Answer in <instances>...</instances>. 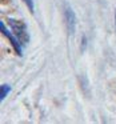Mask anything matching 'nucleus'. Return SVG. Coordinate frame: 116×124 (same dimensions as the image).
I'll return each mask as SVG.
<instances>
[{
    "label": "nucleus",
    "mask_w": 116,
    "mask_h": 124,
    "mask_svg": "<svg viewBox=\"0 0 116 124\" xmlns=\"http://www.w3.org/2000/svg\"><path fill=\"white\" fill-rule=\"evenodd\" d=\"M115 23H116V14H115Z\"/></svg>",
    "instance_id": "423d86ee"
},
{
    "label": "nucleus",
    "mask_w": 116,
    "mask_h": 124,
    "mask_svg": "<svg viewBox=\"0 0 116 124\" xmlns=\"http://www.w3.org/2000/svg\"><path fill=\"white\" fill-rule=\"evenodd\" d=\"M9 24H11V28L15 32V36L17 38V40L22 44L28 43L30 35H28V32H27V25L23 22H19V20H9Z\"/></svg>",
    "instance_id": "f257e3e1"
},
{
    "label": "nucleus",
    "mask_w": 116,
    "mask_h": 124,
    "mask_svg": "<svg viewBox=\"0 0 116 124\" xmlns=\"http://www.w3.org/2000/svg\"><path fill=\"white\" fill-rule=\"evenodd\" d=\"M9 91H11V87L7 85V84H3V85H1V89H0V100L6 99L7 95L9 93Z\"/></svg>",
    "instance_id": "20e7f679"
},
{
    "label": "nucleus",
    "mask_w": 116,
    "mask_h": 124,
    "mask_svg": "<svg viewBox=\"0 0 116 124\" xmlns=\"http://www.w3.org/2000/svg\"><path fill=\"white\" fill-rule=\"evenodd\" d=\"M64 16H65V27H67V31L72 35L75 32V27H76V16H75L73 9L68 4H65V7H64Z\"/></svg>",
    "instance_id": "7ed1b4c3"
},
{
    "label": "nucleus",
    "mask_w": 116,
    "mask_h": 124,
    "mask_svg": "<svg viewBox=\"0 0 116 124\" xmlns=\"http://www.w3.org/2000/svg\"><path fill=\"white\" fill-rule=\"evenodd\" d=\"M0 30H1V33H3V35L6 36V38L8 39L9 41H11V44H12V47L15 48V51H16L19 55H23V49H22V46H23V44L20 43L19 40H17L16 36L12 35L11 31H9L8 28H7L6 25L3 24V22H0Z\"/></svg>",
    "instance_id": "f03ea898"
},
{
    "label": "nucleus",
    "mask_w": 116,
    "mask_h": 124,
    "mask_svg": "<svg viewBox=\"0 0 116 124\" xmlns=\"http://www.w3.org/2000/svg\"><path fill=\"white\" fill-rule=\"evenodd\" d=\"M25 3V6L28 7V9H30L31 14H33L35 12V6H33V0H23Z\"/></svg>",
    "instance_id": "39448f33"
}]
</instances>
